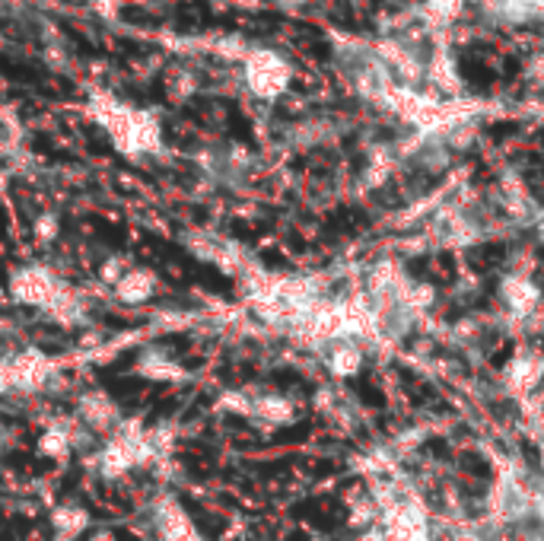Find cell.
Listing matches in <instances>:
<instances>
[{
  "instance_id": "7a4b0ae2",
  "label": "cell",
  "mask_w": 544,
  "mask_h": 541,
  "mask_svg": "<svg viewBox=\"0 0 544 541\" xmlns=\"http://www.w3.org/2000/svg\"><path fill=\"white\" fill-rule=\"evenodd\" d=\"M284 64H277L271 55H265V51H258L255 58H249V80L255 90H261L268 96V90H274L277 83H284V71H280Z\"/></svg>"
},
{
  "instance_id": "6da1fadb",
  "label": "cell",
  "mask_w": 544,
  "mask_h": 541,
  "mask_svg": "<svg viewBox=\"0 0 544 541\" xmlns=\"http://www.w3.org/2000/svg\"><path fill=\"white\" fill-rule=\"evenodd\" d=\"M99 121L112 128V134L121 141V147H144V141L156 137V125L147 115H137L134 109L118 106L112 99H99Z\"/></svg>"
}]
</instances>
